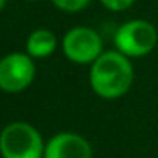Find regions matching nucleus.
<instances>
[{"mask_svg":"<svg viewBox=\"0 0 158 158\" xmlns=\"http://www.w3.org/2000/svg\"><path fill=\"white\" fill-rule=\"evenodd\" d=\"M24 2H38V0H24Z\"/></svg>","mask_w":158,"mask_h":158,"instance_id":"obj_11","label":"nucleus"},{"mask_svg":"<svg viewBox=\"0 0 158 158\" xmlns=\"http://www.w3.org/2000/svg\"><path fill=\"white\" fill-rule=\"evenodd\" d=\"M34 77V58L27 53H9L0 60V90L4 92H22L32 83Z\"/></svg>","mask_w":158,"mask_h":158,"instance_id":"obj_5","label":"nucleus"},{"mask_svg":"<svg viewBox=\"0 0 158 158\" xmlns=\"http://www.w3.org/2000/svg\"><path fill=\"white\" fill-rule=\"evenodd\" d=\"M5 4H7V0H0V10L5 7Z\"/></svg>","mask_w":158,"mask_h":158,"instance_id":"obj_10","label":"nucleus"},{"mask_svg":"<svg viewBox=\"0 0 158 158\" xmlns=\"http://www.w3.org/2000/svg\"><path fill=\"white\" fill-rule=\"evenodd\" d=\"M90 87L102 99H119L131 89L134 70L131 60L117 49L104 51L90 66Z\"/></svg>","mask_w":158,"mask_h":158,"instance_id":"obj_1","label":"nucleus"},{"mask_svg":"<svg viewBox=\"0 0 158 158\" xmlns=\"http://www.w3.org/2000/svg\"><path fill=\"white\" fill-rule=\"evenodd\" d=\"M44 146L41 133L24 121L7 124L0 133L2 158H43Z\"/></svg>","mask_w":158,"mask_h":158,"instance_id":"obj_2","label":"nucleus"},{"mask_svg":"<svg viewBox=\"0 0 158 158\" xmlns=\"http://www.w3.org/2000/svg\"><path fill=\"white\" fill-rule=\"evenodd\" d=\"M158 43V31L151 22L133 19L117 27L114 34V46L127 58H141L150 55Z\"/></svg>","mask_w":158,"mask_h":158,"instance_id":"obj_3","label":"nucleus"},{"mask_svg":"<svg viewBox=\"0 0 158 158\" xmlns=\"http://www.w3.org/2000/svg\"><path fill=\"white\" fill-rule=\"evenodd\" d=\"M92 146L77 133H58L46 143L43 158H92Z\"/></svg>","mask_w":158,"mask_h":158,"instance_id":"obj_6","label":"nucleus"},{"mask_svg":"<svg viewBox=\"0 0 158 158\" xmlns=\"http://www.w3.org/2000/svg\"><path fill=\"white\" fill-rule=\"evenodd\" d=\"M134 0H100V4L104 5L106 9L114 12H121V10H126L127 7L133 5Z\"/></svg>","mask_w":158,"mask_h":158,"instance_id":"obj_9","label":"nucleus"},{"mask_svg":"<svg viewBox=\"0 0 158 158\" xmlns=\"http://www.w3.org/2000/svg\"><path fill=\"white\" fill-rule=\"evenodd\" d=\"M56 46H58V38L55 32L46 27H39L27 36L26 53L34 60H43L51 56L56 51Z\"/></svg>","mask_w":158,"mask_h":158,"instance_id":"obj_7","label":"nucleus"},{"mask_svg":"<svg viewBox=\"0 0 158 158\" xmlns=\"http://www.w3.org/2000/svg\"><path fill=\"white\" fill-rule=\"evenodd\" d=\"M61 48L66 58L77 65H92L104 53L100 34L87 26H77L70 29L63 36Z\"/></svg>","mask_w":158,"mask_h":158,"instance_id":"obj_4","label":"nucleus"},{"mask_svg":"<svg viewBox=\"0 0 158 158\" xmlns=\"http://www.w3.org/2000/svg\"><path fill=\"white\" fill-rule=\"evenodd\" d=\"M53 5L63 12H80L90 4V0H51Z\"/></svg>","mask_w":158,"mask_h":158,"instance_id":"obj_8","label":"nucleus"}]
</instances>
